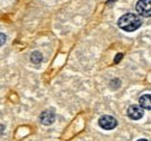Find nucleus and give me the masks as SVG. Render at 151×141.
Wrapping results in <instances>:
<instances>
[{
	"mask_svg": "<svg viewBox=\"0 0 151 141\" xmlns=\"http://www.w3.org/2000/svg\"><path fill=\"white\" fill-rule=\"evenodd\" d=\"M141 25L142 21L139 17L134 13H127L117 20V26L124 32H135L141 27Z\"/></svg>",
	"mask_w": 151,
	"mask_h": 141,
	"instance_id": "1",
	"label": "nucleus"
},
{
	"mask_svg": "<svg viewBox=\"0 0 151 141\" xmlns=\"http://www.w3.org/2000/svg\"><path fill=\"white\" fill-rule=\"evenodd\" d=\"M136 11L141 17L149 18L151 15V0H138L136 4Z\"/></svg>",
	"mask_w": 151,
	"mask_h": 141,
	"instance_id": "2",
	"label": "nucleus"
},
{
	"mask_svg": "<svg viewBox=\"0 0 151 141\" xmlns=\"http://www.w3.org/2000/svg\"><path fill=\"white\" fill-rule=\"evenodd\" d=\"M99 126L101 128L106 129V131H111V129H114L117 126V120L114 118L113 116L105 114L99 119Z\"/></svg>",
	"mask_w": 151,
	"mask_h": 141,
	"instance_id": "3",
	"label": "nucleus"
},
{
	"mask_svg": "<svg viewBox=\"0 0 151 141\" xmlns=\"http://www.w3.org/2000/svg\"><path fill=\"white\" fill-rule=\"evenodd\" d=\"M55 120H56V114L51 110H47V111L42 112L41 116H40V121L45 126H49V125L54 124Z\"/></svg>",
	"mask_w": 151,
	"mask_h": 141,
	"instance_id": "4",
	"label": "nucleus"
},
{
	"mask_svg": "<svg viewBox=\"0 0 151 141\" xmlns=\"http://www.w3.org/2000/svg\"><path fill=\"white\" fill-rule=\"evenodd\" d=\"M127 113H128V117L130 119H132V120H139L143 117V114H144L142 107L138 106V105H132V106H129Z\"/></svg>",
	"mask_w": 151,
	"mask_h": 141,
	"instance_id": "5",
	"label": "nucleus"
},
{
	"mask_svg": "<svg viewBox=\"0 0 151 141\" xmlns=\"http://www.w3.org/2000/svg\"><path fill=\"white\" fill-rule=\"evenodd\" d=\"M139 106L144 110H150L151 108V104H150V95L147 93V95H143L141 98H139Z\"/></svg>",
	"mask_w": 151,
	"mask_h": 141,
	"instance_id": "6",
	"label": "nucleus"
},
{
	"mask_svg": "<svg viewBox=\"0 0 151 141\" xmlns=\"http://www.w3.org/2000/svg\"><path fill=\"white\" fill-rule=\"evenodd\" d=\"M43 60V56H42V54L40 53V51H34V53H32V56H30V62L33 63V64H40L41 62Z\"/></svg>",
	"mask_w": 151,
	"mask_h": 141,
	"instance_id": "7",
	"label": "nucleus"
},
{
	"mask_svg": "<svg viewBox=\"0 0 151 141\" xmlns=\"http://www.w3.org/2000/svg\"><path fill=\"white\" fill-rule=\"evenodd\" d=\"M6 40H7V36L4 33H0V47L6 43Z\"/></svg>",
	"mask_w": 151,
	"mask_h": 141,
	"instance_id": "8",
	"label": "nucleus"
},
{
	"mask_svg": "<svg viewBox=\"0 0 151 141\" xmlns=\"http://www.w3.org/2000/svg\"><path fill=\"white\" fill-rule=\"evenodd\" d=\"M121 59H122V54H117V55H116V57H115V60H114V62H115V63H117V62H120V61H121Z\"/></svg>",
	"mask_w": 151,
	"mask_h": 141,
	"instance_id": "9",
	"label": "nucleus"
},
{
	"mask_svg": "<svg viewBox=\"0 0 151 141\" xmlns=\"http://www.w3.org/2000/svg\"><path fill=\"white\" fill-rule=\"evenodd\" d=\"M2 131H4V126H2V125H0V134L2 133Z\"/></svg>",
	"mask_w": 151,
	"mask_h": 141,
	"instance_id": "10",
	"label": "nucleus"
},
{
	"mask_svg": "<svg viewBox=\"0 0 151 141\" xmlns=\"http://www.w3.org/2000/svg\"><path fill=\"white\" fill-rule=\"evenodd\" d=\"M137 141H149V140H147V139H139V140H137Z\"/></svg>",
	"mask_w": 151,
	"mask_h": 141,
	"instance_id": "11",
	"label": "nucleus"
}]
</instances>
